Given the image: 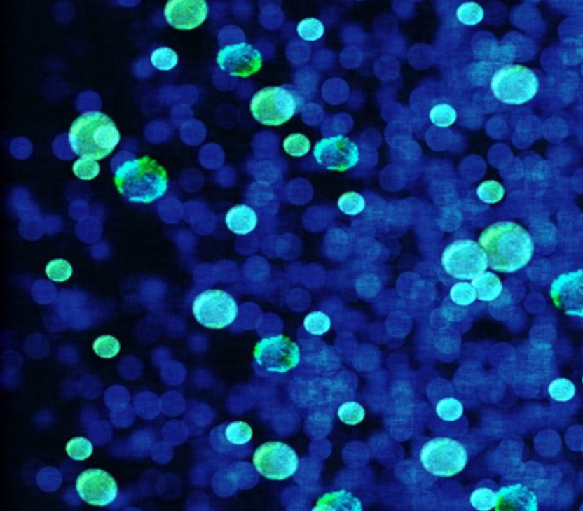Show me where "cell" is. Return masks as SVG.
Instances as JSON below:
<instances>
[{"mask_svg":"<svg viewBox=\"0 0 583 511\" xmlns=\"http://www.w3.org/2000/svg\"><path fill=\"white\" fill-rule=\"evenodd\" d=\"M160 101L167 105L180 104V105H191L198 99V89L195 87H165L158 92Z\"/></svg>","mask_w":583,"mask_h":511,"instance_id":"21","label":"cell"},{"mask_svg":"<svg viewBox=\"0 0 583 511\" xmlns=\"http://www.w3.org/2000/svg\"><path fill=\"white\" fill-rule=\"evenodd\" d=\"M471 284L476 290L477 300L481 302L495 301L504 289L500 278L490 271L474 278Z\"/></svg>","mask_w":583,"mask_h":511,"instance_id":"20","label":"cell"},{"mask_svg":"<svg viewBox=\"0 0 583 511\" xmlns=\"http://www.w3.org/2000/svg\"><path fill=\"white\" fill-rule=\"evenodd\" d=\"M191 312L198 323L210 329H222L231 326L238 316L235 298L220 289H209L196 296Z\"/></svg>","mask_w":583,"mask_h":511,"instance_id":"8","label":"cell"},{"mask_svg":"<svg viewBox=\"0 0 583 511\" xmlns=\"http://www.w3.org/2000/svg\"><path fill=\"white\" fill-rule=\"evenodd\" d=\"M477 196L483 203L495 204L500 202L505 196V189L501 183L495 180H486L477 187Z\"/></svg>","mask_w":583,"mask_h":511,"instance_id":"31","label":"cell"},{"mask_svg":"<svg viewBox=\"0 0 583 511\" xmlns=\"http://www.w3.org/2000/svg\"><path fill=\"white\" fill-rule=\"evenodd\" d=\"M479 244L486 251L489 267L502 274L524 268L535 253V241L522 225L500 221L484 229Z\"/></svg>","mask_w":583,"mask_h":511,"instance_id":"1","label":"cell"},{"mask_svg":"<svg viewBox=\"0 0 583 511\" xmlns=\"http://www.w3.org/2000/svg\"><path fill=\"white\" fill-rule=\"evenodd\" d=\"M76 489L82 501L95 507L111 505L118 492L112 475L100 469H87L82 472L76 479Z\"/></svg>","mask_w":583,"mask_h":511,"instance_id":"12","label":"cell"},{"mask_svg":"<svg viewBox=\"0 0 583 511\" xmlns=\"http://www.w3.org/2000/svg\"><path fill=\"white\" fill-rule=\"evenodd\" d=\"M449 298L453 304L458 307H469L477 300L476 290L472 284L459 281L450 289Z\"/></svg>","mask_w":583,"mask_h":511,"instance_id":"23","label":"cell"},{"mask_svg":"<svg viewBox=\"0 0 583 511\" xmlns=\"http://www.w3.org/2000/svg\"><path fill=\"white\" fill-rule=\"evenodd\" d=\"M151 63L158 70L170 71L178 64V55L169 47H160L152 52Z\"/></svg>","mask_w":583,"mask_h":511,"instance_id":"32","label":"cell"},{"mask_svg":"<svg viewBox=\"0 0 583 511\" xmlns=\"http://www.w3.org/2000/svg\"><path fill=\"white\" fill-rule=\"evenodd\" d=\"M303 105L300 92L292 87H267L255 92L249 104L253 118L261 125L278 127L294 116Z\"/></svg>","mask_w":583,"mask_h":511,"instance_id":"4","label":"cell"},{"mask_svg":"<svg viewBox=\"0 0 583 511\" xmlns=\"http://www.w3.org/2000/svg\"><path fill=\"white\" fill-rule=\"evenodd\" d=\"M72 265L63 259H55L46 265V274L55 283H64L72 276Z\"/></svg>","mask_w":583,"mask_h":511,"instance_id":"35","label":"cell"},{"mask_svg":"<svg viewBox=\"0 0 583 511\" xmlns=\"http://www.w3.org/2000/svg\"><path fill=\"white\" fill-rule=\"evenodd\" d=\"M217 63L229 76L247 78L261 69L262 54L249 43H235L218 52Z\"/></svg>","mask_w":583,"mask_h":511,"instance_id":"14","label":"cell"},{"mask_svg":"<svg viewBox=\"0 0 583 511\" xmlns=\"http://www.w3.org/2000/svg\"><path fill=\"white\" fill-rule=\"evenodd\" d=\"M114 183L130 203L149 204L164 196L169 187L167 171L153 158H132L116 169Z\"/></svg>","mask_w":583,"mask_h":511,"instance_id":"2","label":"cell"},{"mask_svg":"<svg viewBox=\"0 0 583 511\" xmlns=\"http://www.w3.org/2000/svg\"><path fill=\"white\" fill-rule=\"evenodd\" d=\"M313 156L322 169L344 172L358 164L360 150L353 140L338 134L319 140L313 149Z\"/></svg>","mask_w":583,"mask_h":511,"instance_id":"11","label":"cell"},{"mask_svg":"<svg viewBox=\"0 0 583 511\" xmlns=\"http://www.w3.org/2000/svg\"><path fill=\"white\" fill-rule=\"evenodd\" d=\"M134 155L131 154V153L127 152H122L120 154L116 155V158H114V161H113L112 169L114 172H116V169L121 167L122 164H125V162L129 161V160H132Z\"/></svg>","mask_w":583,"mask_h":511,"instance_id":"42","label":"cell"},{"mask_svg":"<svg viewBox=\"0 0 583 511\" xmlns=\"http://www.w3.org/2000/svg\"><path fill=\"white\" fill-rule=\"evenodd\" d=\"M441 265L450 277L467 281L486 272L489 261L480 244L472 239H458L444 248Z\"/></svg>","mask_w":583,"mask_h":511,"instance_id":"7","label":"cell"},{"mask_svg":"<svg viewBox=\"0 0 583 511\" xmlns=\"http://www.w3.org/2000/svg\"><path fill=\"white\" fill-rule=\"evenodd\" d=\"M430 120L435 127L448 128L457 120V111L449 104H437L430 111Z\"/></svg>","mask_w":583,"mask_h":511,"instance_id":"26","label":"cell"},{"mask_svg":"<svg viewBox=\"0 0 583 511\" xmlns=\"http://www.w3.org/2000/svg\"><path fill=\"white\" fill-rule=\"evenodd\" d=\"M492 94L499 102L508 105H522L535 97L539 90V80L533 71L523 65L501 67L492 76Z\"/></svg>","mask_w":583,"mask_h":511,"instance_id":"5","label":"cell"},{"mask_svg":"<svg viewBox=\"0 0 583 511\" xmlns=\"http://www.w3.org/2000/svg\"><path fill=\"white\" fill-rule=\"evenodd\" d=\"M306 332L313 336H322L331 329V320L325 312L315 311L306 316L303 321Z\"/></svg>","mask_w":583,"mask_h":511,"instance_id":"27","label":"cell"},{"mask_svg":"<svg viewBox=\"0 0 583 511\" xmlns=\"http://www.w3.org/2000/svg\"><path fill=\"white\" fill-rule=\"evenodd\" d=\"M457 19L465 25H476L484 19L482 7L474 1H467L460 5L455 12Z\"/></svg>","mask_w":583,"mask_h":511,"instance_id":"30","label":"cell"},{"mask_svg":"<svg viewBox=\"0 0 583 511\" xmlns=\"http://www.w3.org/2000/svg\"><path fill=\"white\" fill-rule=\"evenodd\" d=\"M582 384H583V376H582Z\"/></svg>","mask_w":583,"mask_h":511,"instance_id":"43","label":"cell"},{"mask_svg":"<svg viewBox=\"0 0 583 511\" xmlns=\"http://www.w3.org/2000/svg\"><path fill=\"white\" fill-rule=\"evenodd\" d=\"M92 452H94V445L91 444L88 438H74L67 444V456L73 460L82 461V460L88 459Z\"/></svg>","mask_w":583,"mask_h":511,"instance_id":"37","label":"cell"},{"mask_svg":"<svg viewBox=\"0 0 583 511\" xmlns=\"http://www.w3.org/2000/svg\"><path fill=\"white\" fill-rule=\"evenodd\" d=\"M76 107L80 112L90 111L95 112L100 107V99L97 94L92 92H85L80 94L76 101Z\"/></svg>","mask_w":583,"mask_h":511,"instance_id":"39","label":"cell"},{"mask_svg":"<svg viewBox=\"0 0 583 511\" xmlns=\"http://www.w3.org/2000/svg\"><path fill=\"white\" fill-rule=\"evenodd\" d=\"M435 410L441 420L446 423H453L462 417L464 405L462 402L455 398H446L437 403Z\"/></svg>","mask_w":583,"mask_h":511,"instance_id":"24","label":"cell"},{"mask_svg":"<svg viewBox=\"0 0 583 511\" xmlns=\"http://www.w3.org/2000/svg\"><path fill=\"white\" fill-rule=\"evenodd\" d=\"M298 34L301 39L306 41H317L325 34V27L320 20L316 18H307L298 24Z\"/></svg>","mask_w":583,"mask_h":511,"instance_id":"29","label":"cell"},{"mask_svg":"<svg viewBox=\"0 0 583 511\" xmlns=\"http://www.w3.org/2000/svg\"><path fill=\"white\" fill-rule=\"evenodd\" d=\"M362 501L348 491L326 493L319 498L313 510H362Z\"/></svg>","mask_w":583,"mask_h":511,"instance_id":"19","label":"cell"},{"mask_svg":"<svg viewBox=\"0 0 583 511\" xmlns=\"http://www.w3.org/2000/svg\"><path fill=\"white\" fill-rule=\"evenodd\" d=\"M191 116H193V112H191L188 105H178V106L173 108L172 113H171L172 121L174 122L176 125L184 123V122L191 119Z\"/></svg>","mask_w":583,"mask_h":511,"instance_id":"40","label":"cell"},{"mask_svg":"<svg viewBox=\"0 0 583 511\" xmlns=\"http://www.w3.org/2000/svg\"><path fill=\"white\" fill-rule=\"evenodd\" d=\"M469 502H471L472 507L476 510H492L497 505V493L490 490L488 487H480L472 493Z\"/></svg>","mask_w":583,"mask_h":511,"instance_id":"34","label":"cell"},{"mask_svg":"<svg viewBox=\"0 0 583 511\" xmlns=\"http://www.w3.org/2000/svg\"><path fill=\"white\" fill-rule=\"evenodd\" d=\"M338 419L345 425H358L362 423L366 416V411L360 403L355 401L344 402L337 410Z\"/></svg>","mask_w":583,"mask_h":511,"instance_id":"28","label":"cell"},{"mask_svg":"<svg viewBox=\"0 0 583 511\" xmlns=\"http://www.w3.org/2000/svg\"><path fill=\"white\" fill-rule=\"evenodd\" d=\"M298 454L282 442H267L253 454V465L259 474L270 481H285L298 472Z\"/></svg>","mask_w":583,"mask_h":511,"instance_id":"10","label":"cell"},{"mask_svg":"<svg viewBox=\"0 0 583 511\" xmlns=\"http://www.w3.org/2000/svg\"><path fill=\"white\" fill-rule=\"evenodd\" d=\"M226 225L236 234H249L258 225V214L249 205H236L226 214Z\"/></svg>","mask_w":583,"mask_h":511,"instance_id":"18","label":"cell"},{"mask_svg":"<svg viewBox=\"0 0 583 511\" xmlns=\"http://www.w3.org/2000/svg\"><path fill=\"white\" fill-rule=\"evenodd\" d=\"M100 170L97 162L88 158H80L73 164V172L76 177L82 180L94 179L100 174Z\"/></svg>","mask_w":583,"mask_h":511,"instance_id":"38","label":"cell"},{"mask_svg":"<svg viewBox=\"0 0 583 511\" xmlns=\"http://www.w3.org/2000/svg\"><path fill=\"white\" fill-rule=\"evenodd\" d=\"M253 438V430L245 421H233L217 427L211 434L212 442L219 441L217 450L231 451L235 447L247 444Z\"/></svg>","mask_w":583,"mask_h":511,"instance_id":"17","label":"cell"},{"mask_svg":"<svg viewBox=\"0 0 583 511\" xmlns=\"http://www.w3.org/2000/svg\"><path fill=\"white\" fill-rule=\"evenodd\" d=\"M550 298L566 316L583 318V270L559 274L550 286Z\"/></svg>","mask_w":583,"mask_h":511,"instance_id":"13","label":"cell"},{"mask_svg":"<svg viewBox=\"0 0 583 511\" xmlns=\"http://www.w3.org/2000/svg\"><path fill=\"white\" fill-rule=\"evenodd\" d=\"M135 74L138 78H145L153 74L152 69L149 66V61L145 58H140L139 61L137 62L134 66Z\"/></svg>","mask_w":583,"mask_h":511,"instance_id":"41","label":"cell"},{"mask_svg":"<svg viewBox=\"0 0 583 511\" xmlns=\"http://www.w3.org/2000/svg\"><path fill=\"white\" fill-rule=\"evenodd\" d=\"M121 345L116 337L111 335H103L94 342L95 354L103 359H112L118 356Z\"/></svg>","mask_w":583,"mask_h":511,"instance_id":"36","label":"cell"},{"mask_svg":"<svg viewBox=\"0 0 583 511\" xmlns=\"http://www.w3.org/2000/svg\"><path fill=\"white\" fill-rule=\"evenodd\" d=\"M253 354L256 365L271 374H286L298 368L302 356L298 343L285 335L263 338L255 345Z\"/></svg>","mask_w":583,"mask_h":511,"instance_id":"9","label":"cell"},{"mask_svg":"<svg viewBox=\"0 0 583 511\" xmlns=\"http://www.w3.org/2000/svg\"><path fill=\"white\" fill-rule=\"evenodd\" d=\"M209 14V6L204 0H170L164 15L167 23L178 30L198 28Z\"/></svg>","mask_w":583,"mask_h":511,"instance_id":"15","label":"cell"},{"mask_svg":"<svg viewBox=\"0 0 583 511\" xmlns=\"http://www.w3.org/2000/svg\"><path fill=\"white\" fill-rule=\"evenodd\" d=\"M423 467L437 477H453L467 465L468 454L460 442L450 438H435L420 450Z\"/></svg>","mask_w":583,"mask_h":511,"instance_id":"6","label":"cell"},{"mask_svg":"<svg viewBox=\"0 0 583 511\" xmlns=\"http://www.w3.org/2000/svg\"><path fill=\"white\" fill-rule=\"evenodd\" d=\"M548 394L554 401L566 403L574 399L577 394V386L568 378H556L548 386Z\"/></svg>","mask_w":583,"mask_h":511,"instance_id":"22","label":"cell"},{"mask_svg":"<svg viewBox=\"0 0 583 511\" xmlns=\"http://www.w3.org/2000/svg\"><path fill=\"white\" fill-rule=\"evenodd\" d=\"M337 206L346 216H358L366 207V200L357 192H346L337 201Z\"/></svg>","mask_w":583,"mask_h":511,"instance_id":"25","label":"cell"},{"mask_svg":"<svg viewBox=\"0 0 583 511\" xmlns=\"http://www.w3.org/2000/svg\"><path fill=\"white\" fill-rule=\"evenodd\" d=\"M282 147L289 155L293 158H302L307 155L311 148L309 138L302 134H292L282 143Z\"/></svg>","mask_w":583,"mask_h":511,"instance_id":"33","label":"cell"},{"mask_svg":"<svg viewBox=\"0 0 583 511\" xmlns=\"http://www.w3.org/2000/svg\"><path fill=\"white\" fill-rule=\"evenodd\" d=\"M537 498L533 491L523 484L505 486L497 492V510L533 511L539 508Z\"/></svg>","mask_w":583,"mask_h":511,"instance_id":"16","label":"cell"},{"mask_svg":"<svg viewBox=\"0 0 583 511\" xmlns=\"http://www.w3.org/2000/svg\"><path fill=\"white\" fill-rule=\"evenodd\" d=\"M120 138L116 123L98 111L83 113L73 122L69 132L73 153L92 161L109 156L118 146Z\"/></svg>","mask_w":583,"mask_h":511,"instance_id":"3","label":"cell"}]
</instances>
